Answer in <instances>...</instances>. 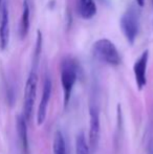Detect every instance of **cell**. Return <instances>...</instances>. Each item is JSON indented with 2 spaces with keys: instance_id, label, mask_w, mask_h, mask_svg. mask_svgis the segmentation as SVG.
Listing matches in <instances>:
<instances>
[{
  "instance_id": "obj_14",
  "label": "cell",
  "mask_w": 153,
  "mask_h": 154,
  "mask_svg": "<svg viewBox=\"0 0 153 154\" xmlns=\"http://www.w3.org/2000/svg\"><path fill=\"white\" fill-rule=\"evenodd\" d=\"M36 48H35V55H34V65H37L39 58H40V54L42 51V34L40 31L37 32V39H36Z\"/></svg>"
},
{
  "instance_id": "obj_12",
  "label": "cell",
  "mask_w": 153,
  "mask_h": 154,
  "mask_svg": "<svg viewBox=\"0 0 153 154\" xmlns=\"http://www.w3.org/2000/svg\"><path fill=\"white\" fill-rule=\"evenodd\" d=\"M53 153L54 154H66V145L63 134L60 131H57L54 136L53 143Z\"/></svg>"
},
{
  "instance_id": "obj_6",
  "label": "cell",
  "mask_w": 153,
  "mask_h": 154,
  "mask_svg": "<svg viewBox=\"0 0 153 154\" xmlns=\"http://www.w3.org/2000/svg\"><path fill=\"white\" fill-rule=\"evenodd\" d=\"M149 60V51H146L142 54V56L135 61L133 65V72H134L136 86L139 90H142L147 84V65Z\"/></svg>"
},
{
  "instance_id": "obj_16",
  "label": "cell",
  "mask_w": 153,
  "mask_h": 154,
  "mask_svg": "<svg viewBox=\"0 0 153 154\" xmlns=\"http://www.w3.org/2000/svg\"><path fill=\"white\" fill-rule=\"evenodd\" d=\"M136 1H137V4H139V5L143 6L144 5V1H145V0H136Z\"/></svg>"
},
{
  "instance_id": "obj_3",
  "label": "cell",
  "mask_w": 153,
  "mask_h": 154,
  "mask_svg": "<svg viewBox=\"0 0 153 154\" xmlns=\"http://www.w3.org/2000/svg\"><path fill=\"white\" fill-rule=\"evenodd\" d=\"M37 85H38V75L35 68H34L29 72L24 88L23 116H24L26 121H31L32 116H33L34 105H35L36 94H37Z\"/></svg>"
},
{
  "instance_id": "obj_4",
  "label": "cell",
  "mask_w": 153,
  "mask_h": 154,
  "mask_svg": "<svg viewBox=\"0 0 153 154\" xmlns=\"http://www.w3.org/2000/svg\"><path fill=\"white\" fill-rule=\"evenodd\" d=\"M121 27L127 41L133 44L139 29V15L134 6L129 8L121 19Z\"/></svg>"
},
{
  "instance_id": "obj_1",
  "label": "cell",
  "mask_w": 153,
  "mask_h": 154,
  "mask_svg": "<svg viewBox=\"0 0 153 154\" xmlns=\"http://www.w3.org/2000/svg\"><path fill=\"white\" fill-rule=\"evenodd\" d=\"M78 79V66L72 59H64L61 63V84L64 94V106H67Z\"/></svg>"
},
{
  "instance_id": "obj_15",
  "label": "cell",
  "mask_w": 153,
  "mask_h": 154,
  "mask_svg": "<svg viewBox=\"0 0 153 154\" xmlns=\"http://www.w3.org/2000/svg\"><path fill=\"white\" fill-rule=\"evenodd\" d=\"M148 154H153V140L149 143V146H148Z\"/></svg>"
},
{
  "instance_id": "obj_8",
  "label": "cell",
  "mask_w": 153,
  "mask_h": 154,
  "mask_svg": "<svg viewBox=\"0 0 153 154\" xmlns=\"http://www.w3.org/2000/svg\"><path fill=\"white\" fill-rule=\"evenodd\" d=\"M10 42V16L8 8L5 3L1 10V19H0V49L5 51Z\"/></svg>"
},
{
  "instance_id": "obj_11",
  "label": "cell",
  "mask_w": 153,
  "mask_h": 154,
  "mask_svg": "<svg viewBox=\"0 0 153 154\" xmlns=\"http://www.w3.org/2000/svg\"><path fill=\"white\" fill-rule=\"evenodd\" d=\"M78 10H79L80 16L82 18L90 19L96 15V6L93 0H79Z\"/></svg>"
},
{
  "instance_id": "obj_9",
  "label": "cell",
  "mask_w": 153,
  "mask_h": 154,
  "mask_svg": "<svg viewBox=\"0 0 153 154\" xmlns=\"http://www.w3.org/2000/svg\"><path fill=\"white\" fill-rule=\"evenodd\" d=\"M17 134L23 154H29V136H27L26 120L23 116H18L16 120Z\"/></svg>"
},
{
  "instance_id": "obj_13",
  "label": "cell",
  "mask_w": 153,
  "mask_h": 154,
  "mask_svg": "<svg viewBox=\"0 0 153 154\" xmlns=\"http://www.w3.org/2000/svg\"><path fill=\"white\" fill-rule=\"evenodd\" d=\"M76 154H89V146L86 142L83 132L79 133L76 138Z\"/></svg>"
},
{
  "instance_id": "obj_5",
  "label": "cell",
  "mask_w": 153,
  "mask_h": 154,
  "mask_svg": "<svg viewBox=\"0 0 153 154\" xmlns=\"http://www.w3.org/2000/svg\"><path fill=\"white\" fill-rule=\"evenodd\" d=\"M89 116V150H91V152H94L98 148L99 142H100L101 124L99 110L96 107H90Z\"/></svg>"
},
{
  "instance_id": "obj_10",
  "label": "cell",
  "mask_w": 153,
  "mask_h": 154,
  "mask_svg": "<svg viewBox=\"0 0 153 154\" xmlns=\"http://www.w3.org/2000/svg\"><path fill=\"white\" fill-rule=\"evenodd\" d=\"M31 25V5L29 0H23L22 16H21L20 25H19V36L20 39H24L27 36Z\"/></svg>"
},
{
  "instance_id": "obj_7",
  "label": "cell",
  "mask_w": 153,
  "mask_h": 154,
  "mask_svg": "<svg viewBox=\"0 0 153 154\" xmlns=\"http://www.w3.org/2000/svg\"><path fill=\"white\" fill-rule=\"evenodd\" d=\"M51 89H53L51 80L48 77H46L44 80V84H43L42 95H41V101L37 112V124L39 126L42 125L46 119L47 108H48V103L51 97Z\"/></svg>"
},
{
  "instance_id": "obj_17",
  "label": "cell",
  "mask_w": 153,
  "mask_h": 154,
  "mask_svg": "<svg viewBox=\"0 0 153 154\" xmlns=\"http://www.w3.org/2000/svg\"><path fill=\"white\" fill-rule=\"evenodd\" d=\"M2 6H3V0H0V14H1Z\"/></svg>"
},
{
  "instance_id": "obj_2",
  "label": "cell",
  "mask_w": 153,
  "mask_h": 154,
  "mask_svg": "<svg viewBox=\"0 0 153 154\" xmlns=\"http://www.w3.org/2000/svg\"><path fill=\"white\" fill-rule=\"evenodd\" d=\"M93 54L96 58L102 62L112 66H118L121 63V55L115 45L109 39H100L93 44Z\"/></svg>"
}]
</instances>
